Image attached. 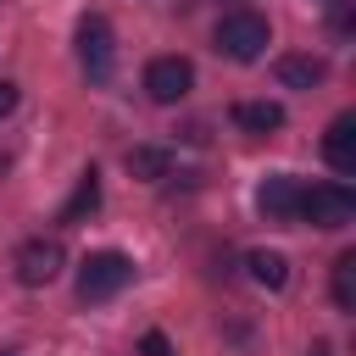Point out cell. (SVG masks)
I'll return each mask as SVG.
<instances>
[{
	"instance_id": "cell-13",
	"label": "cell",
	"mask_w": 356,
	"mask_h": 356,
	"mask_svg": "<svg viewBox=\"0 0 356 356\" xmlns=\"http://www.w3.org/2000/svg\"><path fill=\"white\" fill-rule=\"evenodd\" d=\"M128 172L145 178V184H156V178L172 172V150H161V145H134V150H128Z\"/></svg>"
},
{
	"instance_id": "cell-12",
	"label": "cell",
	"mask_w": 356,
	"mask_h": 356,
	"mask_svg": "<svg viewBox=\"0 0 356 356\" xmlns=\"http://www.w3.org/2000/svg\"><path fill=\"white\" fill-rule=\"evenodd\" d=\"M245 267H250V278H256L261 289H284V284H289V256H284V250H250Z\"/></svg>"
},
{
	"instance_id": "cell-19",
	"label": "cell",
	"mask_w": 356,
	"mask_h": 356,
	"mask_svg": "<svg viewBox=\"0 0 356 356\" xmlns=\"http://www.w3.org/2000/svg\"><path fill=\"white\" fill-rule=\"evenodd\" d=\"M0 356H17V350H0Z\"/></svg>"
},
{
	"instance_id": "cell-1",
	"label": "cell",
	"mask_w": 356,
	"mask_h": 356,
	"mask_svg": "<svg viewBox=\"0 0 356 356\" xmlns=\"http://www.w3.org/2000/svg\"><path fill=\"white\" fill-rule=\"evenodd\" d=\"M134 284V261L122 256V250H89L83 261H78V300L89 306V300H111V295H122Z\"/></svg>"
},
{
	"instance_id": "cell-18",
	"label": "cell",
	"mask_w": 356,
	"mask_h": 356,
	"mask_svg": "<svg viewBox=\"0 0 356 356\" xmlns=\"http://www.w3.org/2000/svg\"><path fill=\"white\" fill-rule=\"evenodd\" d=\"M0 172H6V156H0Z\"/></svg>"
},
{
	"instance_id": "cell-6",
	"label": "cell",
	"mask_w": 356,
	"mask_h": 356,
	"mask_svg": "<svg viewBox=\"0 0 356 356\" xmlns=\"http://www.w3.org/2000/svg\"><path fill=\"white\" fill-rule=\"evenodd\" d=\"M189 89H195V67H189L184 56H156V61L145 67V95H150L156 106H178Z\"/></svg>"
},
{
	"instance_id": "cell-4",
	"label": "cell",
	"mask_w": 356,
	"mask_h": 356,
	"mask_svg": "<svg viewBox=\"0 0 356 356\" xmlns=\"http://www.w3.org/2000/svg\"><path fill=\"white\" fill-rule=\"evenodd\" d=\"M11 267H17V284H28V289H44V284H50V278L67 267V250H61V239H44V234H33V239H22V245H17Z\"/></svg>"
},
{
	"instance_id": "cell-2",
	"label": "cell",
	"mask_w": 356,
	"mask_h": 356,
	"mask_svg": "<svg viewBox=\"0 0 356 356\" xmlns=\"http://www.w3.org/2000/svg\"><path fill=\"white\" fill-rule=\"evenodd\" d=\"M211 39H217V50H222L228 61H256V56L273 44V28H267L261 11H228Z\"/></svg>"
},
{
	"instance_id": "cell-3",
	"label": "cell",
	"mask_w": 356,
	"mask_h": 356,
	"mask_svg": "<svg viewBox=\"0 0 356 356\" xmlns=\"http://www.w3.org/2000/svg\"><path fill=\"white\" fill-rule=\"evenodd\" d=\"M295 222H312V228H345V222H356V195H350L345 184H312V189H300V211H295Z\"/></svg>"
},
{
	"instance_id": "cell-10",
	"label": "cell",
	"mask_w": 356,
	"mask_h": 356,
	"mask_svg": "<svg viewBox=\"0 0 356 356\" xmlns=\"http://www.w3.org/2000/svg\"><path fill=\"white\" fill-rule=\"evenodd\" d=\"M273 72H278V83H284V89H312V83H323V72H328V67H323L317 56H278V67H273Z\"/></svg>"
},
{
	"instance_id": "cell-17",
	"label": "cell",
	"mask_w": 356,
	"mask_h": 356,
	"mask_svg": "<svg viewBox=\"0 0 356 356\" xmlns=\"http://www.w3.org/2000/svg\"><path fill=\"white\" fill-rule=\"evenodd\" d=\"M306 356H334V345H328V339H317V345H312Z\"/></svg>"
},
{
	"instance_id": "cell-8",
	"label": "cell",
	"mask_w": 356,
	"mask_h": 356,
	"mask_svg": "<svg viewBox=\"0 0 356 356\" xmlns=\"http://www.w3.org/2000/svg\"><path fill=\"white\" fill-rule=\"evenodd\" d=\"M323 156H328V167H334L339 178L356 172V117H350V111H339V117L328 122V134H323Z\"/></svg>"
},
{
	"instance_id": "cell-7",
	"label": "cell",
	"mask_w": 356,
	"mask_h": 356,
	"mask_svg": "<svg viewBox=\"0 0 356 356\" xmlns=\"http://www.w3.org/2000/svg\"><path fill=\"white\" fill-rule=\"evenodd\" d=\"M300 178L295 172H273L261 189H256V206H261V217L267 222H295V211H300Z\"/></svg>"
},
{
	"instance_id": "cell-20",
	"label": "cell",
	"mask_w": 356,
	"mask_h": 356,
	"mask_svg": "<svg viewBox=\"0 0 356 356\" xmlns=\"http://www.w3.org/2000/svg\"><path fill=\"white\" fill-rule=\"evenodd\" d=\"M317 6H334V0H317Z\"/></svg>"
},
{
	"instance_id": "cell-16",
	"label": "cell",
	"mask_w": 356,
	"mask_h": 356,
	"mask_svg": "<svg viewBox=\"0 0 356 356\" xmlns=\"http://www.w3.org/2000/svg\"><path fill=\"white\" fill-rule=\"evenodd\" d=\"M11 111H17V83H11V78H0V122H6Z\"/></svg>"
},
{
	"instance_id": "cell-11",
	"label": "cell",
	"mask_w": 356,
	"mask_h": 356,
	"mask_svg": "<svg viewBox=\"0 0 356 356\" xmlns=\"http://www.w3.org/2000/svg\"><path fill=\"white\" fill-rule=\"evenodd\" d=\"M95 206H100V172H95V167H83V172H78V189H72V195H67V206H61V222H83Z\"/></svg>"
},
{
	"instance_id": "cell-14",
	"label": "cell",
	"mask_w": 356,
	"mask_h": 356,
	"mask_svg": "<svg viewBox=\"0 0 356 356\" xmlns=\"http://www.w3.org/2000/svg\"><path fill=\"white\" fill-rule=\"evenodd\" d=\"M334 306L339 312H356V250H345L334 261Z\"/></svg>"
},
{
	"instance_id": "cell-9",
	"label": "cell",
	"mask_w": 356,
	"mask_h": 356,
	"mask_svg": "<svg viewBox=\"0 0 356 356\" xmlns=\"http://www.w3.org/2000/svg\"><path fill=\"white\" fill-rule=\"evenodd\" d=\"M234 122H239L245 134H278V128H284V106H278V100H239V106H234Z\"/></svg>"
},
{
	"instance_id": "cell-5",
	"label": "cell",
	"mask_w": 356,
	"mask_h": 356,
	"mask_svg": "<svg viewBox=\"0 0 356 356\" xmlns=\"http://www.w3.org/2000/svg\"><path fill=\"white\" fill-rule=\"evenodd\" d=\"M78 61H83V72H89L95 83L111 78V67H117V39H111V22H106V17H83V22H78Z\"/></svg>"
},
{
	"instance_id": "cell-15",
	"label": "cell",
	"mask_w": 356,
	"mask_h": 356,
	"mask_svg": "<svg viewBox=\"0 0 356 356\" xmlns=\"http://www.w3.org/2000/svg\"><path fill=\"white\" fill-rule=\"evenodd\" d=\"M139 356H172V339H167L161 328H150V334L139 339Z\"/></svg>"
}]
</instances>
